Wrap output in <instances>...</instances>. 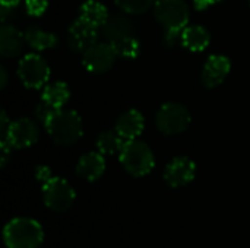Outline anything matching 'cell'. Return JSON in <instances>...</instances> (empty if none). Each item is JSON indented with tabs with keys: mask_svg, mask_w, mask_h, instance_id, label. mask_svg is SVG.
Segmentation results:
<instances>
[{
	"mask_svg": "<svg viewBox=\"0 0 250 248\" xmlns=\"http://www.w3.org/2000/svg\"><path fill=\"white\" fill-rule=\"evenodd\" d=\"M209 6H211V3L208 0H195V7L198 10H204V9H207Z\"/></svg>",
	"mask_w": 250,
	"mask_h": 248,
	"instance_id": "29",
	"label": "cell"
},
{
	"mask_svg": "<svg viewBox=\"0 0 250 248\" xmlns=\"http://www.w3.org/2000/svg\"><path fill=\"white\" fill-rule=\"evenodd\" d=\"M249 1H250V0H249Z\"/></svg>",
	"mask_w": 250,
	"mask_h": 248,
	"instance_id": "33",
	"label": "cell"
},
{
	"mask_svg": "<svg viewBox=\"0 0 250 248\" xmlns=\"http://www.w3.org/2000/svg\"><path fill=\"white\" fill-rule=\"evenodd\" d=\"M108 16L110 15L107 12V7L97 0H88L81 6V18L98 28H103Z\"/></svg>",
	"mask_w": 250,
	"mask_h": 248,
	"instance_id": "20",
	"label": "cell"
},
{
	"mask_svg": "<svg viewBox=\"0 0 250 248\" xmlns=\"http://www.w3.org/2000/svg\"><path fill=\"white\" fill-rule=\"evenodd\" d=\"M126 142L127 140H125L114 129V130H108V132L101 133L97 139V146L103 155H114V153L122 152Z\"/></svg>",
	"mask_w": 250,
	"mask_h": 248,
	"instance_id": "21",
	"label": "cell"
},
{
	"mask_svg": "<svg viewBox=\"0 0 250 248\" xmlns=\"http://www.w3.org/2000/svg\"><path fill=\"white\" fill-rule=\"evenodd\" d=\"M211 41L209 32L201 25L186 26L182 31V44L190 51H204Z\"/></svg>",
	"mask_w": 250,
	"mask_h": 248,
	"instance_id": "17",
	"label": "cell"
},
{
	"mask_svg": "<svg viewBox=\"0 0 250 248\" xmlns=\"http://www.w3.org/2000/svg\"><path fill=\"white\" fill-rule=\"evenodd\" d=\"M25 41L35 50H47L53 48L57 44V37L51 32L42 31L37 26H29L25 31Z\"/></svg>",
	"mask_w": 250,
	"mask_h": 248,
	"instance_id": "19",
	"label": "cell"
},
{
	"mask_svg": "<svg viewBox=\"0 0 250 248\" xmlns=\"http://www.w3.org/2000/svg\"><path fill=\"white\" fill-rule=\"evenodd\" d=\"M195 174H196L195 162L186 156H179L167 165L164 178L167 184L171 187H183L195 178Z\"/></svg>",
	"mask_w": 250,
	"mask_h": 248,
	"instance_id": "11",
	"label": "cell"
},
{
	"mask_svg": "<svg viewBox=\"0 0 250 248\" xmlns=\"http://www.w3.org/2000/svg\"><path fill=\"white\" fill-rule=\"evenodd\" d=\"M26 12L32 16H41L47 9V0H25Z\"/></svg>",
	"mask_w": 250,
	"mask_h": 248,
	"instance_id": "25",
	"label": "cell"
},
{
	"mask_svg": "<svg viewBox=\"0 0 250 248\" xmlns=\"http://www.w3.org/2000/svg\"><path fill=\"white\" fill-rule=\"evenodd\" d=\"M103 32L107 37L108 42H116L119 39L132 37L133 28L127 18L122 15H111L107 18L105 23L103 25Z\"/></svg>",
	"mask_w": 250,
	"mask_h": 248,
	"instance_id": "16",
	"label": "cell"
},
{
	"mask_svg": "<svg viewBox=\"0 0 250 248\" xmlns=\"http://www.w3.org/2000/svg\"><path fill=\"white\" fill-rule=\"evenodd\" d=\"M10 124H12V121H9V118L6 115V111H1V114H0V133H1V139L6 137Z\"/></svg>",
	"mask_w": 250,
	"mask_h": 248,
	"instance_id": "26",
	"label": "cell"
},
{
	"mask_svg": "<svg viewBox=\"0 0 250 248\" xmlns=\"http://www.w3.org/2000/svg\"><path fill=\"white\" fill-rule=\"evenodd\" d=\"M117 53L110 42H95L83 51V66L91 73H104L110 70L116 61Z\"/></svg>",
	"mask_w": 250,
	"mask_h": 248,
	"instance_id": "8",
	"label": "cell"
},
{
	"mask_svg": "<svg viewBox=\"0 0 250 248\" xmlns=\"http://www.w3.org/2000/svg\"><path fill=\"white\" fill-rule=\"evenodd\" d=\"M37 178L41 180L42 183L48 181V180L51 178V171H50V168H47V167H38V168H37Z\"/></svg>",
	"mask_w": 250,
	"mask_h": 248,
	"instance_id": "27",
	"label": "cell"
},
{
	"mask_svg": "<svg viewBox=\"0 0 250 248\" xmlns=\"http://www.w3.org/2000/svg\"><path fill=\"white\" fill-rule=\"evenodd\" d=\"M10 146L6 143V142H1L0 140V152H1V167H4L7 164V159H9V153H10Z\"/></svg>",
	"mask_w": 250,
	"mask_h": 248,
	"instance_id": "28",
	"label": "cell"
},
{
	"mask_svg": "<svg viewBox=\"0 0 250 248\" xmlns=\"http://www.w3.org/2000/svg\"><path fill=\"white\" fill-rule=\"evenodd\" d=\"M0 76H1V80H0V88H4L6 83H7V73L4 70V67H0Z\"/></svg>",
	"mask_w": 250,
	"mask_h": 248,
	"instance_id": "30",
	"label": "cell"
},
{
	"mask_svg": "<svg viewBox=\"0 0 250 248\" xmlns=\"http://www.w3.org/2000/svg\"><path fill=\"white\" fill-rule=\"evenodd\" d=\"M50 137L63 146L76 143L82 137V120L78 113L70 110H57L44 126Z\"/></svg>",
	"mask_w": 250,
	"mask_h": 248,
	"instance_id": "2",
	"label": "cell"
},
{
	"mask_svg": "<svg viewBox=\"0 0 250 248\" xmlns=\"http://www.w3.org/2000/svg\"><path fill=\"white\" fill-rule=\"evenodd\" d=\"M154 0H116V4L126 13H144L152 6Z\"/></svg>",
	"mask_w": 250,
	"mask_h": 248,
	"instance_id": "23",
	"label": "cell"
},
{
	"mask_svg": "<svg viewBox=\"0 0 250 248\" xmlns=\"http://www.w3.org/2000/svg\"><path fill=\"white\" fill-rule=\"evenodd\" d=\"M144 127H145L144 115L136 110H129L123 113L116 123V132L125 140L136 139L144 132Z\"/></svg>",
	"mask_w": 250,
	"mask_h": 248,
	"instance_id": "13",
	"label": "cell"
},
{
	"mask_svg": "<svg viewBox=\"0 0 250 248\" xmlns=\"http://www.w3.org/2000/svg\"><path fill=\"white\" fill-rule=\"evenodd\" d=\"M105 170V161L103 153L97 152H89L83 155L76 165V172L79 177L88 180V181H95L98 180Z\"/></svg>",
	"mask_w": 250,
	"mask_h": 248,
	"instance_id": "14",
	"label": "cell"
},
{
	"mask_svg": "<svg viewBox=\"0 0 250 248\" xmlns=\"http://www.w3.org/2000/svg\"><path fill=\"white\" fill-rule=\"evenodd\" d=\"M211 4H214V3H220V1H223V0H208Z\"/></svg>",
	"mask_w": 250,
	"mask_h": 248,
	"instance_id": "32",
	"label": "cell"
},
{
	"mask_svg": "<svg viewBox=\"0 0 250 248\" xmlns=\"http://www.w3.org/2000/svg\"><path fill=\"white\" fill-rule=\"evenodd\" d=\"M18 76L29 89L42 88L50 79V67L38 54H26L18 66Z\"/></svg>",
	"mask_w": 250,
	"mask_h": 248,
	"instance_id": "6",
	"label": "cell"
},
{
	"mask_svg": "<svg viewBox=\"0 0 250 248\" xmlns=\"http://www.w3.org/2000/svg\"><path fill=\"white\" fill-rule=\"evenodd\" d=\"M230 67H231L230 60L226 56H220V54L211 56L208 61L205 63L204 72H202V80L205 86L208 88L220 86L229 76Z\"/></svg>",
	"mask_w": 250,
	"mask_h": 248,
	"instance_id": "12",
	"label": "cell"
},
{
	"mask_svg": "<svg viewBox=\"0 0 250 248\" xmlns=\"http://www.w3.org/2000/svg\"><path fill=\"white\" fill-rule=\"evenodd\" d=\"M25 35L12 25L0 28V54L3 57H15L22 51Z\"/></svg>",
	"mask_w": 250,
	"mask_h": 248,
	"instance_id": "15",
	"label": "cell"
},
{
	"mask_svg": "<svg viewBox=\"0 0 250 248\" xmlns=\"http://www.w3.org/2000/svg\"><path fill=\"white\" fill-rule=\"evenodd\" d=\"M42 197L48 209L54 212H66L72 208L76 194L73 187L66 180L51 177L42 184Z\"/></svg>",
	"mask_w": 250,
	"mask_h": 248,
	"instance_id": "4",
	"label": "cell"
},
{
	"mask_svg": "<svg viewBox=\"0 0 250 248\" xmlns=\"http://www.w3.org/2000/svg\"><path fill=\"white\" fill-rule=\"evenodd\" d=\"M98 31L100 28L85 20L83 18H78L69 31V44L75 51H86L91 45L98 42Z\"/></svg>",
	"mask_w": 250,
	"mask_h": 248,
	"instance_id": "10",
	"label": "cell"
},
{
	"mask_svg": "<svg viewBox=\"0 0 250 248\" xmlns=\"http://www.w3.org/2000/svg\"><path fill=\"white\" fill-rule=\"evenodd\" d=\"M113 45V48L116 50L117 56L125 57V58H135L139 54V42L138 39L132 35L123 39H119L116 42H110Z\"/></svg>",
	"mask_w": 250,
	"mask_h": 248,
	"instance_id": "22",
	"label": "cell"
},
{
	"mask_svg": "<svg viewBox=\"0 0 250 248\" xmlns=\"http://www.w3.org/2000/svg\"><path fill=\"white\" fill-rule=\"evenodd\" d=\"M0 1H1V6H7V7L12 9L15 6H18L21 0H0Z\"/></svg>",
	"mask_w": 250,
	"mask_h": 248,
	"instance_id": "31",
	"label": "cell"
},
{
	"mask_svg": "<svg viewBox=\"0 0 250 248\" xmlns=\"http://www.w3.org/2000/svg\"><path fill=\"white\" fill-rule=\"evenodd\" d=\"M69 96H70V91H69L67 85L64 82H54L44 88L41 101L47 102L53 108L60 110L67 102Z\"/></svg>",
	"mask_w": 250,
	"mask_h": 248,
	"instance_id": "18",
	"label": "cell"
},
{
	"mask_svg": "<svg viewBox=\"0 0 250 248\" xmlns=\"http://www.w3.org/2000/svg\"><path fill=\"white\" fill-rule=\"evenodd\" d=\"M56 111H57V108H53V107L48 105L47 102L41 101V102L38 104L37 110H35V114H37V118L45 126V123L53 117V114H54Z\"/></svg>",
	"mask_w": 250,
	"mask_h": 248,
	"instance_id": "24",
	"label": "cell"
},
{
	"mask_svg": "<svg viewBox=\"0 0 250 248\" xmlns=\"http://www.w3.org/2000/svg\"><path fill=\"white\" fill-rule=\"evenodd\" d=\"M38 127L29 118H19L13 121L9 127V132L1 142H6L10 148L22 149L34 145L38 140Z\"/></svg>",
	"mask_w": 250,
	"mask_h": 248,
	"instance_id": "9",
	"label": "cell"
},
{
	"mask_svg": "<svg viewBox=\"0 0 250 248\" xmlns=\"http://www.w3.org/2000/svg\"><path fill=\"white\" fill-rule=\"evenodd\" d=\"M190 124L189 110L177 102L164 104L157 114V127L161 133L173 136L185 132Z\"/></svg>",
	"mask_w": 250,
	"mask_h": 248,
	"instance_id": "5",
	"label": "cell"
},
{
	"mask_svg": "<svg viewBox=\"0 0 250 248\" xmlns=\"http://www.w3.org/2000/svg\"><path fill=\"white\" fill-rule=\"evenodd\" d=\"M3 238L7 248H38L44 232L41 225L29 218H15L6 224Z\"/></svg>",
	"mask_w": 250,
	"mask_h": 248,
	"instance_id": "1",
	"label": "cell"
},
{
	"mask_svg": "<svg viewBox=\"0 0 250 248\" xmlns=\"http://www.w3.org/2000/svg\"><path fill=\"white\" fill-rule=\"evenodd\" d=\"M120 162L130 175L144 177L152 171L155 158L146 143L133 139L125 143L120 152Z\"/></svg>",
	"mask_w": 250,
	"mask_h": 248,
	"instance_id": "3",
	"label": "cell"
},
{
	"mask_svg": "<svg viewBox=\"0 0 250 248\" xmlns=\"http://www.w3.org/2000/svg\"><path fill=\"white\" fill-rule=\"evenodd\" d=\"M155 16L167 31H183L189 20V6L185 0H158Z\"/></svg>",
	"mask_w": 250,
	"mask_h": 248,
	"instance_id": "7",
	"label": "cell"
}]
</instances>
